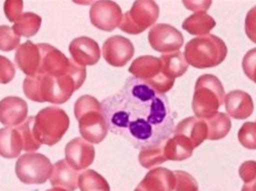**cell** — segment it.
<instances>
[{"label": "cell", "mask_w": 256, "mask_h": 191, "mask_svg": "<svg viewBox=\"0 0 256 191\" xmlns=\"http://www.w3.org/2000/svg\"><path fill=\"white\" fill-rule=\"evenodd\" d=\"M108 129L137 149L157 146L174 131L169 100L146 82L130 76L121 89L101 101Z\"/></svg>", "instance_id": "6da1fadb"}, {"label": "cell", "mask_w": 256, "mask_h": 191, "mask_svg": "<svg viewBox=\"0 0 256 191\" xmlns=\"http://www.w3.org/2000/svg\"><path fill=\"white\" fill-rule=\"evenodd\" d=\"M85 79L86 68L78 65L71 73L58 78L40 74L27 76L23 81V91L28 99L35 102L63 104L82 86Z\"/></svg>", "instance_id": "7a4b0ae2"}, {"label": "cell", "mask_w": 256, "mask_h": 191, "mask_svg": "<svg viewBox=\"0 0 256 191\" xmlns=\"http://www.w3.org/2000/svg\"><path fill=\"white\" fill-rule=\"evenodd\" d=\"M74 115L79 123L82 138L90 143H100L108 132L101 103L91 95L79 97L74 104Z\"/></svg>", "instance_id": "3957f363"}, {"label": "cell", "mask_w": 256, "mask_h": 191, "mask_svg": "<svg viewBox=\"0 0 256 191\" xmlns=\"http://www.w3.org/2000/svg\"><path fill=\"white\" fill-rule=\"evenodd\" d=\"M227 55V46L216 35L208 34L191 39L185 45L184 56L195 68H211L221 64Z\"/></svg>", "instance_id": "277c9868"}, {"label": "cell", "mask_w": 256, "mask_h": 191, "mask_svg": "<svg viewBox=\"0 0 256 191\" xmlns=\"http://www.w3.org/2000/svg\"><path fill=\"white\" fill-rule=\"evenodd\" d=\"M225 91L218 77L204 74L198 77L192 98V110L199 119H208L214 116L224 103Z\"/></svg>", "instance_id": "5b68a950"}, {"label": "cell", "mask_w": 256, "mask_h": 191, "mask_svg": "<svg viewBox=\"0 0 256 191\" xmlns=\"http://www.w3.org/2000/svg\"><path fill=\"white\" fill-rule=\"evenodd\" d=\"M34 117V134L41 144L52 146L58 143L69 128L68 115L58 107H45Z\"/></svg>", "instance_id": "8992f818"}, {"label": "cell", "mask_w": 256, "mask_h": 191, "mask_svg": "<svg viewBox=\"0 0 256 191\" xmlns=\"http://www.w3.org/2000/svg\"><path fill=\"white\" fill-rule=\"evenodd\" d=\"M128 71L160 93H166L173 85L175 79H171L165 75L162 69L160 58L144 55L136 58L130 65Z\"/></svg>", "instance_id": "52a82bcc"}, {"label": "cell", "mask_w": 256, "mask_h": 191, "mask_svg": "<svg viewBox=\"0 0 256 191\" xmlns=\"http://www.w3.org/2000/svg\"><path fill=\"white\" fill-rule=\"evenodd\" d=\"M53 166L41 153L28 152L21 155L15 164V173L24 184H43L50 178Z\"/></svg>", "instance_id": "ba28073f"}, {"label": "cell", "mask_w": 256, "mask_h": 191, "mask_svg": "<svg viewBox=\"0 0 256 191\" xmlns=\"http://www.w3.org/2000/svg\"><path fill=\"white\" fill-rule=\"evenodd\" d=\"M159 17V7L154 1H135L122 15L119 28L127 34H139L152 26Z\"/></svg>", "instance_id": "9c48e42d"}, {"label": "cell", "mask_w": 256, "mask_h": 191, "mask_svg": "<svg viewBox=\"0 0 256 191\" xmlns=\"http://www.w3.org/2000/svg\"><path fill=\"white\" fill-rule=\"evenodd\" d=\"M150 46L158 52L172 53L179 51L184 42L182 33L175 27L160 23L154 25L148 33Z\"/></svg>", "instance_id": "30bf717a"}, {"label": "cell", "mask_w": 256, "mask_h": 191, "mask_svg": "<svg viewBox=\"0 0 256 191\" xmlns=\"http://www.w3.org/2000/svg\"><path fill=\"white\" fill-rule=\"evenodd\" d=\"M91 23L102 31H113L122 19L120 6L113 1H96L89 11Z\"/></svg>", "instance_id": "8fae6325"}, {"label": "cell", "mask_w": 256, "mask_h": 191, "mask_svg": "<svg viewBox=\"0 0 256 191\" xmlns=\"http://www.w3.org/2000/svg\"><path fill=\"white\" fill-rule=\"evenodd\" d=\"M102 54L108 64L115 67H122L133 57L134 46L129 39L115 35L103 43Z\"/></svg>", "instance_id": "7c38bea8"}, {"label": "cell", "mask_w": 256, "mask_h": 191, "mask_svg": "<svg viewBox=\"0 0 256 191\" xmlns=\"http://www.w3.org/2000/svg\"><path fill=\"white\" fill-rule=\"evenodd\" d=\"M94 157V146L81 137H76L66 144L65 159L77 171L89 167L93 163Z\"/></svg>", "instance_id": "4fadbf2b"}, {"label": "cell", "mask_w": 256, "mask_h": 191, "mask_svg": "<svg viewBox=\"0 0 256 191\" xmlns=\"http://www.w3.org/2000/svg\"><path fill=\"white\" fill-rule=\"evenodd\" d=\"M69 52L73 61L83 67L96 64L101 56L98 43L86 36L73 39L69 44Z\"/></svg>", "instance_id": "5bb4252c"}, {"label": "cell", "mask_w": 256, "mask_h": 191, "mask_svg": "<svg viewBox=\"0 0 256 191\" xmlns=\"http://www.w3.org/2000/svg\"><path fill=\"white\" fill-rule=\"evenodd\" d=\"M28 105L20 97L8 96L0 100V122L8 127L18 126L27 119Z\"/></svg>", "instance_id": "9a60e30c"}, {"label": "cell", "mask_w": 256, "mask_h": 191, "mask_svg": "<svg viewBox=\"0 0 256 191\" xmlns=\"http://www.w3.org/2000/svg\"><path fill=\"white\" fill-rule=\"evenodd\" d=\"M174 187L173 171L164 167H156L145 175L134 191H173Z\"/></svg>", "instance_id": "2e32d148"}, {"label": "cell", "mask_w": 256, "mask_h": 191, "mask_svg": "<svg viewBox=\"0 0 256 191\" xmlns=\"http://www.w3.org/2000/svg\"><path fill=\"white\" fill-rule=\"evenodd\" d=\"M224 103L227 113L234 119H246L254 110L251 96L242 90H232L227 93Z\"/></svg>", "instance_id": "e0dca14e"}, {"label": "cell", "mask_w": 256, "mask_h": 191, "mask_svg": "<svg viewBox=\"0 0 256 191\" xmlns=\"http://www.w3.org/2000/svg\"><path fill=\"white\" fill-rule=\"evenodd\" d=\"M173 134L185 137L191 142L193 147L196 148L207 139L208 130L205 120L196 117H187L174 127Z\"/></svg>", "instance_id": "ac0fdd59"}, {"label": "cell", "mask_w": 256, "mask_h": 191, "mask_svg": "<svg viewBox=\"0 0 256 191\" xmlns=\"http://www.w3.org/2000/svg\"><path fill=\"white\" fill-rule=\"evenodd\" d=\"M40 62V50L38 44L26 41L21 44L15 53V63L27 76H34Z\"/></svg>", "instance_id": "d6986e66"}, {"label": "cell", "mask_w": 256, "mask_h": 191, "mask_svg": "<svg viewBox=\"0 0 256 191\" xmlns=\"http://www.w3.org/2000/svg\"><path fill=\"white\" fill-rule=\"evenodd\" d=\"M79 175L77 170L72 168L66 160H59L53 165L49 180L54 187L63 188L67 191H74L78 187Z\"/></svg>", "instance_id": "ffe728a7"}, {"label": "cell", "mask_w": 256, "mask_h": 191, "mask_svg": "<svg viewBox=\"0 0 256 191\" xmlns=\"http://www.w3.org/2000/svg\"><path fill=\"white\" fill-rule=\"evenodd\" d=\"M163 153L166 160L182 161L192 156L194 147L185 137L177 134L169 137L162 143Z\"/></svg>", "instance_id": "44dd1931"}, {"label": "cell", "mask_w": 256, "mask_h": 191, "mask_svg": "<svg viewBox=\"0 0 256 191\" xmlns=\"http://www.w3.org/2000/svg\"><path fill=\"white\" fill-rule=\"evenodd\" d=\"M23 149V142L16 128L4 127L0 129V155L7 159L16 158Z\"/></svg>", "instance_id": "7402d4cb"}, {"label": "cell", "mask_w": 256, "mask_h": 191, "mask_svg": "<svg viewBox=\"0 0 256 191\" xmlns=\"http://www.w3.org/2000/svg\"><path fill=\"white\" fill-rule=\"evenodd\" d=\"M216 21L206 12H196L187 17L183 23L182 28L192 35L205 36L215 27Z\"/></svg>", "instance_id": "603a6c76"}, {"label": "cell", "mask_w": 256, "mask_h": 191, "mask_svg": "<svg viewBox=\"0 0 256 191\" xmlns=\"http://www.w3.org/2000/svg\"><path fill=\"white\" fill-rule=\"evenodd\" d=\"M160 60L163 72L171 79L182 76L188 69V63L185 59L184 53L180 51L163 54L160 57Z\"/></svg>", "instance_id": "cb8c5ba5"}, {"label": "cell", "mask_w": 256, "mask_h": 191, "mask_svg": "<svg viewBox=\"0 0 256 191\" xmlns=\"http://www.w3.org/2000/svg\"><path fill=\"white\" fill-rule=\"evenodd\" d=\"M208 130L207 139L219 140L224 138L231 129V120L225 113L217 112L211 118L205 120Z\"/></svg>", "instance_id": "d4e9b609"}, {"label": "cell", "mask_w": 256, "mask_h": 191, "mask_svg": "<svg viewBox=\"0 0 256 191\" xmlns=\"http://www.w3.org/2000/svg\"><path fill=\"white\" fill-rule=\"evenodd\" d=\"M42 19L33 12H26L14 23L12 29L18 36L31 37L34 36L41 27Z\"/></svg>", "instance_id": "484cf974"}, {"label": "cell", "mask_w": 256, "mask_h": 191, "mask_svg": "<svg viewBox=\"0 0 256 191\" xmlns=\"http://www.w3.org/2000/svg\"><path fill=\"white\" fill-rule=\"evenodd\" d=\"M80 191H110L107 180L94 170L88 169L79 175Z\"/></svg>", "instance_id": "4316f807"}, {"label": "cell", "mask_w": 256, "mask_h": 191, "mask_svg": "<svg viewBox=\"0 0 256 191\" xmlns=\"http://www.w3.org/2000/svg\"><path fill=\"white\" fill-rule=\"evenodd\" d=\"M34 116H30L23 123L16 127V129L19 131L21 135L23 149L25 151H36L41 146V143L36 139L34 134Z\"/></svg>", "instance_id": "83f0119b"}, {"label": "cell", "mask_w": 256, "mask_h": 191, "mask_svg": "<svg viewBox=\"0 0 256 191\" xmlns=\"http://www.w3.org/2000/svg\"><path fill=\"white\" fill-rule=\"evenodd\" d=\"M138 160H139V163L144 168H147V169L155 167L167 161L163 153L162 143L154 147L142 149L138 155Z\"/></svg>", "instance_id": "f1b7e54d"}, {"label": "cell", "mask_w": 256, "mask_h": 191, "mask_svg": "<svg viewBox=\"0 0 256 191\" xmlns=\"http://www.w3.org/2000/svg\"><path fill=\"white\" fill-rule=\"evenodd\" d=\"M240 144L250 150L256 149V122L244 123L238 131Z\"/></svg>", "instance_id": "f546056e"}, {"label": "cell", "mask_w": 256, "mask_h": 191, "mask_svg": "<svg viewBox=\"0 0 256 191\" xmlns=\"http://www.w3.org/2000/svg\"><path fill=\"white\" fill-rule=\"evenodd\" d=\"M20 36H18L12 27L0 25V50L11 51L19 47Z\"/></svg>", "instance_id": "4dcf8cb0"}, {"label": "cell", "mask_w": 256, "mask_h": 191, "mask_svg": "<svg viewBox=\"0 0 256 191\" xmlns=\"http://www.w3.org/2000/svg\"><path fill=\"white\" fill-rule=\"evenodd\" d=\"M175 176L174 191H198V183L188 172L177 170L173 171Z\"/></svg>", "instance_id": "1f68e13d"}, {"label": "cell", "mask_w": 256, "mask_h": 191, "mask_svg": "<svg viewBox=\"0 0 256 191\" xmlns=\"http://www.w3.org/2000/svg\"><path fill=\"white\" fill-rule=\"evenodd\" d=\"M242 69L245 75L256 83V48L249 50L243 57Z\"/></svg>", "instance_id": "d6a6232c"}, {"label": "cell", "mask_w": 256, "mask_h": 191, "mask_svg": "<svg viewBox=\"0 0 256 191\" xmlns=\"http://www.w3.org/2000/svg\"><path fill=\"white\" fill-rule=\"evenodd\" d=\"M15 66L6 57L0 55V84L11 82L15 76Z\"/></svg>", "instance_id": "836d02e7"}, {"label": "cell", "mask_w": 256, "mask_h": 191, "mask_svg": "<svg viewBox=\"0 0 256 191\" xmlns=\"http://www.w3.org/2000/svg\"><path fill=\"white\" fill-rule=\"evenodd\" d=\"M23 9V2L18 0H7L4 3V13L7 19L11 22H16L22 13Z\"/></svg>", "instance_id": "e575fe53"}, {"label": "cell", "mask_w": 256, "mask_h": 191, "mask_svg": "<svg viewBox=\"0 0 256 191\" xmlns=\"http://www.w3.org/2000/svg\"><path fill=\"white\" fill-rule=\"evenodd\" d=\"M245 33L252 42L256 43V6L252 7L246 14Z\"/></svg>", "instance_id": "d590c367"}, {"label": "cell", "mask_w": 256, "mask_h": 191, "mask_svg": "<svg viewBox=\"0 0 256 191\" xmlns=\"http://www.w3.org/2000/svg\"><path fill=\"white\" fill-rule=\"evenodd\" d=\"M239 176L245 183H250L256 179V161L243 162L239 167Z\"/></svg>", "instance_id": "8d00e7d4"}, {"label": "cell", "mask_w": 256, "mask_h": 191, "mask_svg": "<svg viewBox=\"0 0 256 191\" xmlns=\"http://www.w3.org/2000/svg\"><path fill=\"white\" fill-rule=\"evenodd\" d=\"M183 4L186 6L187 9L193 10V11H198V12H205L207 9H209V6L211 5V1H185Z\"/></svg>", "instance_id": "74e56055"}, {"label": "cell", "mask_w": 256, "mask_h": 191, "mask_svg": "<svg viewBox=\"0 0 256 191\" xmlns=\"http://www.w3.org/2000/svg\"><path fill=\"white\" fill-rule=\"evenodd\" d=\"M241 191H256V179L250 183H245Z\"/></svg>", "instance_id": "f35d334b"}, {"label": "cell", "mask_w": 256, "mask_h": 191, "mask_svg": "<svg viewBox=\"0 0 256 191\" xmlns=\"http://www.w3.org/2000/svg\"><path fill=\"white\" fill-rule=\"evenodd\" d=\"M46 191H67L63 188H59V187H55V188H52V189H47Z\"/></svg>", "instance_id": "ab89813d"}]
</instances>
